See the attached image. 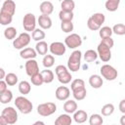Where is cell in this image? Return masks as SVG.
I'll return each instance as SVG.
<instances>
[{"label":"cell","instance_id":"cell-1","mask_svg":"<svg viewBox=\"0 0 125 125\" xmlns=\"http://www.w3.org/2000/svg\"><path fill=\"white\" fill-rule=\"evenodd\" d=\"M15 105L16 107L20 110V112H21L22 114H28L32 111V108H33V105H32V103L26 99L25 97L23 96H20V97H17L16 100H15Z\"/></svg>","mask_w":125,"mask_h":125},{"label":"cell","instance_id":"cell-2","mask_svg":"<svg viewBox=\"0 0 125 125\" xmlns=\"http://www.w3.org/2000/svg\"><path fill=\"white\" fill-rule=\"evenodd\" d=\"M81 57H82V54L79 50H75L70 54L67 61V68L70 71L75 72L79 70L81 65Z\"/></svg>","mask_w":125,"mask_h":125},{"label":"cell","instance_id":"cell-3","mask_svg":"<svg viewBox=\"0 0 125 125\" xmlns=\"http://www.w3.org/2000/svg\"><path fill=\"white\" fill-rule=\"evenodd\" d=\"M55 72H56V75L58 77V80L62 84H67L72 79V76H71L70 72L68 71L67 67L62 65V64H60V65L56 66Z\"/></svg>","mask_w":125,"mask_h":125},{"label":"cell","instance_id":"cell-4","mask_svg":"<svg viewBox=\"0 0 125 125\" xmlns=\"http://www.w3.org/2000/svg\"><path fill=\"white\" fill-rule=\"evenodd\" d=\"M56 110H57L56 104L55 103H51V102L40 104L37 106V112H38V114L41 115V116H43V117H47V116L52 115L53 113L56 112Z\"/></svg>","mask_w":125,"mask_h":125},{"label":"cell","instance_id":"cell-5","mask_svg":"<svg viewBox=\"0 0 125 125\" xmlns=\"http://www.w3.org/2000/svg\"><path fill=\"white\" fill-rule=\"evenodd\" d=\"M30 35L27 32H22L21 33L16 39H14L13 41V46L15 49L18 50H21L24 47H26L29 43H30Z\"/></svg>","mask_w":125,"mask_h":125},{"label":"cell","instance_id":"cell-6","mask_svg":"<svg viewBox=\"0 0 125 125\" xmlns=\"http://www.w3.org/2000/svg\"><path fill=\"white\" fill-rule=\"evenodd\" d=\"M101 74H102V76L104 78V79H106V80H108V81H112V80H114V79H116L117 78V75H118V73H117V70L112 66V65H110V64H104L102 67H101Z\"/></svg>","mask_w":125,"mask_h":125},{"label":"cell","instance_id":"cell-7","mask_svg":"<svg viewBox=\"0 0 125 125\" xmlns=\"http://www.w3.org/2000/svg\"><path fill=\"white\" fill-rule=\"evenodd\" d=\"M1 116H3L10 125H13L18 121V112L12 106L5 107L1 112Z\"/></svg>","mask_w":125,"mask_h":125},{"label":"cell","instance_id":"cell-8","mask_svg":"<svg viewBox=\"0 0 125 125\" xmlns=\"http://www.w3.org/2000/svg\"><path fill=\"white\" fill-rule=\"evenodd\" d=\"M64 44L69 49H76L77 47L81 46L82 44V38L77 33H71L64 39Z\"/></svg>","mask_w":125,"mask_h":125},{"label":"cell","instance_id":"cell-9","mask_svg":"<svg viewBox=\"0 0 125 125\" xmlns=\"http://www.w3.org/2000/svg\"><path fill=\"white\" fill-rule=\"evenodd\" d=\"M22 25L25 31H33L35 29V25H36V18L33 14L31 13H27L22 20Z\"/></svg>","mask_w":125,"mask_h":125},{"label":"cell","instance_id":"cell-10","mask_svg":"<svg viewBox=\"0 0 125 125\" xmlns=\"http://www.w3.org/2000/svg\"><path fill=\"white\" fill-rule=\"evenodd\" d=\"M97 51H98V55L100 57V59L106 62H108L110 59H111V52H110V48H108L106 45H104L103 42H101L99 45H98V48H97Z\"/></svg>","mask_w":125,"mask_h":125},{"label":"cell","instance_id":"cell-11","mask_svg":"<svg viewBox=\"0 0 125 125\" xmlns=\"http://www.w3.org/2000/svg\"><path fill=\"white\" fill-rule=\"evenodd\" d=\"M49 50L52 55L55 56H62L66 51V45L62 42H53L49 46Z\"/></svg>","mask_w":125,"mask_h":125},{"label":"cell","instance_id":"cell-12","mask_svg":"<svg viewBox=\"0 0 125 125\" xmlns=\"http://www.w3.org/2000/svg\"><path fill=\"white\" fill-rule=\"evenodd\" d=\"M24 67H25V72H26V74L28 76H32V75H34V74L39 72L38 63L34 59L27 60V62L24 64Z\"/></svg>","mask_w":125,"mask_h":125},{"label":"cell","instance_id":"cell-13","mask_svg":"<svg viewBox=\"0 0 125 125\" xmlns=\"http://www.w3.org/2000/svg\"><path fill=\"white\" fill-rule=\"evenodd\" d=\"M55 95L59 101H66L70 96V90L65 86H60L57 88Z\"/></svg>","mask_w":125,"mask_h":125},{"label":"cell","instance_id":"cell-14","mask_svg":"<svg viewBox=\"0 0 125 125\" xmlns=\"http://www.w3.org/2000/svg\"><path fill=\"white\" fill-rule=\"evenodd\" d=\"M0 12L11 15V16H14L15 12H16V3L13 0H5L3 5H2V8H1Z\"/></svg>","mask_w":125,"mask_h":125},{"label":"cell","instance_id":"cell-15","mask_svg":"<svg viewBox=\"0 0 125 125\" xmlns=\"http://www.w3.org/2000/svg\"><path fill=\"white\" fill-rule=\"evenodd\" d=\"M38 23H39V26L42 28V29H49V28H51V26H52V20H51V18L49 17V16H47V15H41V16H39V18H38Z\"/></svg>","mask_w":125,"mask_h":125},{"label":"cell","instance_id":"cell-16","mask_svg":"<svg viewBox=\"0 0 125 125\" xmlns=\"http://www.w3.org/2000/svg\"><path fill=\"white\" fill-rule=\"evenodd\" d=\"M37 52L35 49H32V48H23L21 49V53H20V56L21 59H24V60H30V59H34L36 56H37Z\"/></svg>","mask_w":125,"mask_h":125},{"label":"cell","instance_id":"cell-17","mask_svg":"<svg viewBox=\"0 0 125 125\" xmlns=\"http://www.w3.org/2000/svg\"><path fill=\"white\" fill-rule=\"evenodd\" d=\"M103 83H104V81H103L102 76H100V75H98V74H93V75H91L90 78H89V84H90V86H91L92 88H94V89H99V88H101V87L103 86Z\"/></svg>","mask_w":125,"mask_h":125},{"label":"cell","instance_id":"cell-18","mask_svg":"<svg viewBox=\"0 0 125 125\" xmlns=\"http://www.w3.org/2000/svg\"><path fill=\"white\" fill-rule=\"evenodd\" d=\"M39 10H40V12H41L43 15L49 16V15H51V14L53 13V11H54V5H53L52 2H50V1H44V2H42V3L40 4Z\"/></svg>","mask_w":125,"mask_h":125},{"label":"cell","instance_id":"cell-19","mask_svg":"<svg viewBox=\"0 0 125 125\" xmlns=\"http://www.w3.org/2000/svg\"><path fill=\"white\" fill-rule=\"evenodd\" d=\"M71 122H72V119L69 113H64V114H61L55 120V125H70Z\"/></svg>","mask_w":125,"mask_h":125},{"label":"cell","instance_id":"cell-20","mask_svg":"<svg viewBox=\"0 0 125 125\" xmlns=\"http://www.w3.org/2000/svg\"><path fill=\"white\" fill-rule=\"evenodd\" d=\"M63 110L66 113H74L77 110V104L73 100H66V102L63 104Z\"/></svg>","mask_w":125,"mask_h":125},{"label":"cell","instance_id":"cell-21","mask_svg":"<svg viewBox=\"0 0 125 125\" xmlns=\"http://www.w3.org/2000/svg\"><path fill=\"white\" fill-rule=\"evenodd\" d=\"M88 118V114L85 110H76L73 114V119L76 123H84Z\"/></svg>","mask_w":125,"mask_h":125},{"label":"cell","instance_id":"cell-22","mask_svg":"<svg viewBox=\"0 0 125 125\" xmlns=\"http://www.w3.org/2000/svg\"><path fill=\"white\" fill-rule=\"evenodd\" d=\"M35 50H36V52L39 54V55H43V56H45V55H47V52H48V50H49V46H48V44L45 42V41H38L37 42V44H36V46H35Z\"/></svg>","mask_w":125,"mask_h":125},{"label":"cell","instance_id":"cell-23","mask_svg":"<svg viewBox=\"0 0 125 125\" xmlns=\"http://www.w3.org/2000/svg\"><path fill=\"white\" fill-rule=\"evenodd\" d=\"M31 90V86H30V83L23 80V81H21L19 83V92L22 95H27L29 94Z\"/></svg>","mask_w":125,"mask_h":125},{"label":"cell","instance_id":"cell-24","mask_svg":"<svg viewBox=\"0 0 125 125\" xmlns=\"http://www.w3.org/2000/svg\"><path fill=\"white\" fill-rule=\"evenodd\" d=\"M120 4V0H106L104 6L108 12H115Z\"/></svg>","mask_w":125,"mask_h":125},{"label":"cell","instance_id":"cell-25","mask_svg":"<svg viewBox=\"0 0 125 125\" xmlns=\"http://www.w3.org/2000/svg\"><path fill=\"white\" fill-rule=\"evenodd\" d=\"M45 36H46V34L43 31V29H41V28H35L31 33V37L35 41H42L45 38Z\"/></svg>","mask_w":125,"mask_h":125},{"label":"cell","instance_id":"cell-26","mask_svg":"<svg viewBox=\"0 0 125 125\" xmlns=\"http://www.w3.org/2000/svg\"><path fill=\"white\" fill-rule=\"evenodd\" d=\"M98 53L96 52V51H94V50H87L86 52H85V54H84V60L87 62H94V61H96L97 60V58H98Z\"/></svg>","mask_w":125,"mask_h":125},{"label":"cell","instance_id":"cell-27","mask_svg":"<svg viewBox=\"0 0 125 125\" xmlns=\"http://www.w3.org/2000/svg\"><path fill=\"white\" fill-rule=\"evenodd\" d=\"M12 100H13V93H12V91L7 89L4 93L0 94V102H1V104H8Z\"/></svg>","mask_w":125,"mask_h":125},{"label":"cell","instance_id":"cell-28","mask_svg":"<svg viewBox=\"0 0 125 125\" xmlns=\"http://www.w3.org/2000/svg\"><path fill=\"white\" fill-rule=\"evenodd\" d=\"M41 74H42V76H43L44 83H47V84H48V83H51V82L54 80L55 75H54L53 71L50 70V69H48V68L42 70V71H41Z\"/></svg>","mask_w":125,"mask_h":125},{"label":"cell","instance_id":"cell-29","mask_svg":"<svg viewBox=\"0 0 125 125\" xmlns=\"http://www.w3.org/2000/svg\"><path fill=\"white\" fill-rule=\"evenodd\" d=\"M62 10L63 11H68V12H73L75 8V3L73 0H63L61 4Z\"/></svg>","mask_w":125,"mask_h":125},{"label":"cell","instance_id":"cell-30","mask_svg":"<svg viewBox=\"0 0 125 125\" xmlns=\"http://www.w3.org/2000/svg\"><path fill=\"white\" fill-rule=\"evenodd\" d=\"M86 94H87L86 88H81V89H77V90L72 91V95H73V97H74V99L76 101L84 100L85 97H86Z\"/></svg>","mask_w":125,"mask_h":125},{"label":"cell","instance_id":"cell-31","mask_svg":"<svg viewBox=\"0 0 125 125\" xmlns=\"http://www.w3.org/2000/svg\"><path fill=\"white\" fill-rule=\"evenodd\" d=\"M17 35V29L13 26H9L4 30V36L8 39V40H13L16 38Z\"/></svg>","mask_w":125,"mask_h":125},{"label":"cell","instance_id":"cell-32","mask_svg":"<svg viewBox=\"0 0 125 125\" xmlns=\"http://www.w3.org/2000/svg\"><path fill=\"white\" fill-rule=\"evenodd\" d=\"M104 122V119L102 117V115L98 114V113H95V114H92L89 118V123L90 125H102Z\"/></svg>","mask_w":125,"mask_h":125},{"label":"cell","instance_id":"cell-33","mask_svg":"<svg viewBox=\"0 0 125 125\" xmlns=\"http://www.w3.org/2000/svg\"><path fill=\"white\" fill-rule=\"evenodd\" d=\"M73 17H74L73 12H68V11L61 10V12L59 13V18H60L61 21H72Z\"/></svg>","mask_w":125,"mask_h":125},{"label":"cell","instance_id":"cell-34","mask_svg":"<svg viewBox=\"0 0 125 125\" xmlns=\"http://www.w3.org/2000/svg\"><path fill=\"white\" fill-rule=\"evenodd\" d=\"M61 28L63 32L65 33H69L73 30L74 26H73V23H72V21H62L61 23Z\"/></svg>","mask_w":125,"mask_h":125},{"label":"cell","instance_id":"cell-35","mask_svg":"<svg viewBox=\"0 0 125 125\" xmlns=\"http://www.w3.org/2000/svg\"><path fill=\"white\" fill-rule=\"evenodd\" d=\"M42 62H43L44 67L50 68V67H52V66L54 65V63H55V58H54V56H52V55H45L44 58H43Z\"/></svg>","mask_w":125,"mask_h":125},{"label":"cell","instance_id":"cell-36","mask_svg":"<svg viewBox=\"0 0 125 125\" xmlns=\"http://www.w3.org/2000/svg\"><path fill=\"white\" fill-rule=\"evenodd\" d=\"M30 80H31V83L35 86H41L44 83V79H43L41 72H38V73L30 76Z\"/></svg>","mask_w":125,"mask_h":125},{"label":"cell","instance_id":"cell-37","mask_svg":"<svg viewBox=\"0 0 125 125\" xmlns=\"http://www.w3.org/2000/svg\"><path fill=\"white\" fill-rule=\"evenodd\" d=\"M113 31H112V28L109 27V26H103L100 28V31H99V34L101 36V38H105V37H111Z\"/></svg>","mask_w":125,"mask_h":125},{"label":"cell","instance_id":"cell-38","mask_svg":"<svg viewBox=\"0 0 125 125\" xmlns=\"http://www.w3.org/2000/svg\"><path fill=\"white\" fill-rule=\"evenodd\" d=\"M101 111H102V114H103L104 116H109V115H111V114L113 113V111H114V105H113L112 104H104V105L102 107Z\"/></svg>","mask_w":125,"mask_h":125},{"label":"cell","instance_id":"cell-39","mask_svg":"<svg viewBox=\"0 0 125 125\" xmlns=\"http://www.w3.org/2000/svg\"><path fill=\"white\" fill-rule=\"evenodd\" d=\"M12 21H13V16L0 12V23L2 25H8L12 22Z\"/></svg>","mask_w":125,"mask_h":125},{"label":"cell","instance_id":"cell-40","mask_svg":"<svg viewBox=\"0 0 125 125\" xmlns=\"http://www.w3.org/2000/svg\"><path fill=\"white\" fill-rule=\"evenodd\" d=\"M18 80H19V78H18V76H17L15 73L11 72V73L6 74L5 81L7 82L8 85H10V86H14V85H16V84L18 83Z\"/></svg>","mask_w":125,"mask_h":125},{"label":"cell","instance_id":"cell-41","mask_svg":"<svg viewBox=\"0 0 125 125\" xmlns=\"http://www.w3.org/2000/svg\"><path fill=\"white\" fill-rule=\"evenodd\" d=\"M70 88H71V91H74V90H77V89H81V88H85V82H84V80L79 79V78L74 79L71 82Z\"/></svg>","mask_w":125,"mask_h":125},{"label":"cell","instance_id":"cell-42","mask_svg":"<svg viewBox=\"0 0 125 125\" xmlns=\"http://www.w3.org/2000/svg\"><path fill=\"white\" fill-rule=\"evenodd\" d=\"M113 33L116 35H125V24L123 23H116L112 27Z\"/></svg>","mask_w":125,"mask_h":125},{"label":"cell","instance_id":"cell-43","mask_svg":"<svg viewBox=\"0 0 125 125\" xmlns=\"http://www.w3.org/2000/svg\"><path fill=\"white\" fill-rule=\"evenodd\" d=\"M91 18L97 22V23H99L101 26H102V24L104 22V21H105V17H104V15L103 14V13H95V14H93L92 16H91Z\"/></svg>","mask_w":125,"mask_h":125},{"label":"cell","instance_id":"cell-44","mask_svg":"<svg viewBox=\"0 0 125 125\" xmlns=\"http://www.w3.org/2000/svg\"><path fill=\"white\" fill-rule=\"evenodd\" d=\"M87 26L89 27V29L93 30V31H96V30H100V28L102 27L99 23H97L91 17L88 19V21H87Z\"/></svg>","mask_w":125,"mask_h":125},{"label":"cell","instance_id":"cell-45","mask_svg":"<svg viewBox=\"0 0 125 125\" xmlns=\"http://www.w3.org/2000/svg\"><path fill=\"white\" fill-rule=\"evenodd\" d=\"M101 42H103L104 45H106L108 48H112L113 47V45H114V41H113V39L111 38V37H105V38H103L102 39V41Z\"/></svg>","mask_w":125,"mask_h":125},{"label":"cell","instance_id":"cell-46","mask_svg":"<svg viewBox=\"0 0 125 125\" xmlns=\"http://www.w3.org/2000/svg\"><path fill=\"white\" fill-rule=\"evenodd\" d=\"M7 82L5 81V80H3V79H1V81H0V94H2V93H4L6 90H7Z\"/></svg>","mask_w":125,"mask_h":125},{"label":"cell","instance_id":"cell-47","mask_svg":"<svg viewBox=\"0 0 125 125\" xmlns=\"http://www.w3.org/2000/svg\"><path fill=\"white\" fill-rule=\"evenodd\" d=\"M119 110H120L123 114H125V99L122 100V101L119 103Z\"/></svg>","mask_w":125,"mask_h":125},{"label":"cell","instance_id":"cell-48","mask_svg":"<svg viewBox=\"0 0 125 125\" xmlns=\"http://www.w3.org/2000/svg\"><path fill=\"white\" fill-rule=\"evenodd\" d=\"M0 78L1 79H5V77H6V75H5V70L3 69V68H0Z\"/></svg>","mask_w":125,"mask_h":125},{"label":"cell","instance_id":"cell-49","mask_svg":"<svg viewBox=\"0 0 125 125\" xmlns=\"http://www.w3.org/2000/svg\"><path fill=\"white\" fill-rule=\"evenodd\" d=\"M120 124L121 125H125V114L121 116V118H120Z\"/></svg>","mask_w":125,"mask_h":125},{"label":"cell","instance_id":"cell-50","mask_svg":"<svg viewBox=\"0 0 125 125\" xmlns=\"http://www.w3.org/2000/svg\"><path fill=\"white\" fill-rule=\"evenodd\" d=\"M36 124H44V122H42V121H36V122H34V125H36Z\"/></svg>","mask_w":125,"mask_h":125}]
</instances>
